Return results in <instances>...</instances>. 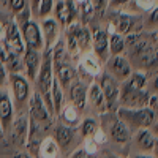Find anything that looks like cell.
<instances>
[{
  "label": "cell",
  "mask_w": 158,
  "mask_h": 158,
  "mask_svg": "<svg viewBox=\"0 0 158 158\" xmlns=\"http://www.w3.org/2000/svg\"><path fill=\"white\" fill-rule=\"evenodd\" d=\"M38 79V92L43 97L46 106L51 114H54L52 108V81H54V68H52V51L46 49L43 62L40 65V71L36 74Z\"/></svg>",
  "instance_id": "6da1fadb"
},
{
  "label": "cell",
  "mask_w": 158,
  "mask_h": 158,
  "mask_svg": "<svg viewBox=\"0 0 158 158\" xmlns=\"http://www.w3.org/2000/svg\"><path fill=\"white\" fill-rule=\"evenodd\" d=\"M118 118L130 127L149 128L155 120V111L152 108H138V109L120 108L118 109Z\"/></svg>",
  "instance_id": "7a4b0ae2"
},
{
  "label": "cell",
  "mask_w": 158,
  "mask_h": 158,
  "mask_svg": "<svg viewBox=\"0 0 158 158\" xmlns=\"http://www.w3.org/2000/svg\"><path fill=\"white\" fill-rule=\"evenodd\" d=\"M67 27V51L70 54L76 51H85L92 43V35L89 29L79 22H71Z\"/></svg>",
  "instance_id": "3957f363"
},
{
  "label": "cell",
  "mask_w": 158,
  "mask_h": 158,
  "mask_svg": "<svg viewBox=\"0 0 158 158\" xmlns=\"http://www.w3.org/2000/svg\"><path fill=\"white\" fill-rule=\"evenodd\" d=\"M131 46V56H135L139 65L146 70H153L158 67V48L153 44H149L138 38Z\"/></svg>",
  "instance_id": "277c9868"
},
{
  "label": "cell",
  "mask_w": 158,
  "mask_h": 158,
  "mask_svg": "<svg viewBox=\"0 0 158 158\" xmlns=\"http://www.w3.org/2000/svg\"><path fill=\"white\" fill-rule=\"evenodd\" d=\"M150 94L144 90H135L130 89L125 84L122 85V92L118 94L122 108H130V109H138V108H149L150 104Z\"/></svg>",
  "instance_id": "5b68a950"
},
{
  "label": "cell",
  "mask_w": 158,
  "mask_h": 158,
  "mask_svg": "<svg viewBox=\"0 0 158 158\" xmlns=\"http://www.w3.org/2000/svg\"><path fill=\"white\" fill-rule=\"evenodd\" d=\"M21 33L24 38V43L25 48H30V49H43L44 44V40H43V32L41 27L32 19H27L25 22L21 24Z\"/></svg>",
  "instance_id": "8992f818"
},
{
  "label": "cell",
  "mask_w": 158,
  "mask_h": 158,
  "mask_svg": "<svg viewBox=\"0 0 158 158\" xmlns=\"http://www.w3.org/2000/svg\"><path fill=\"white\" fill-rule=\"evenodd\" d=\"M5 44L10 51H13L18 56H24L25 52V43L22 33L19 30V25L16 24V21H10L8 25L5 27Z\"/></svg>",
  "instance_id": "52a82bcc"
},
{
  "label": "cell",
  "mask_w": 158,
  "mask_h": 158,
  "mask_svg": "<svg viewBox=\"0 0 158 158\" xmlns=\"http://www.w3.org/2000/svg\"><path fill=\"white\" fill-rule=\"evenodd\" d=\"M56 19L62 25H70L74 22V19L79 15V6L76 3V0H60L56 5Z\"/></svg>",
  "instance_id": "ba28073f"
},
{
  "label": "cell",
  "mask_w": 158,
  "mask_h": 158,
  "mask_svg": "<svg viewBox=\"0 0 158 158\" xmlns=\"http://www.w3.org/2000/svg\"><path fill=\"white\" fill-rule=\"evenodd\" d=\"M51 112L46 106V103L43 97L40 95V92H35L30 98V118H33V122L36 123H48L51 120Z\"/></svg>",
  "instance_id": "9c48e42d"
},
{
  "label": "cell",
  "mask_w": 158,
  "mask_h": 158,
  "mask_svg": "<svg viewBox=\"0 0 158 158\" xmlns=\"http://www.w3.org/2000/svg\"><path fill=\"white\" fill-rule=\"evenodd\" d=\"M10 82H11V90L13 95H15V100L18 104H24L29 98L30 94V85L27 77H24L21 73H11L10 74Z\"/></svg>",
  "instance_id": "30bf717a"
},
{
  "label": "cell",
  "mask_w": 158,
  "mask_h": 158,
  "mask_svg": "<svg viewBox=\"0 0 158 158\" xmlns=\"http://www.w3.org/2000/svg\"><path fill=\"white\" fill-rule=\"evenodd\" d=\"M100 87H101V92H103L104 98H106L108 106L118 98V94H120V87H118L117 79H115L111 73H103V74H101Z\"/></svg>",
  "instance_id": "8fae6325"
},
{
  "label": "cell",
  "mask_w": 158,
  "mask_h": 158,
  "mask_svg": "<svg viewBox=\"0 0 158 158\" xmlns=\"http://www.w3.org/2000/svg\"><path fill=\"white\" fill-rule=\"evenodd\" d=\"M13 101L8 95V90L0 87V123L3 131L10 130L13 123Z\"/></svg>",
  "instance_id": "7c38bea8"
},
{
  "label": "cell",
  "mask_w": 158,
  "mask_h": 158,
  "mask_svg": "<svg viewBox=\"0 0 158 158\" xmlns=\"http://www.w3.org/2000/svg\"><path fill=\"white\" fill-rule=\"evenodd\" d=\"M92 48H94V52L95 56L100 59V60H104L108 57V32L103 30L100 27H95L92 30Z\"/></svg>",
  "instance_id": "4fadbf2b"
},
{
  "label": "cell",
  "mask_w": 158,
  "mask_h": 158,
  "mask_svg": "<svg viewBox=\"0 0 158 158\" xmlns=\"http://www.w3.org/2000/svg\"><path fill=\"white\" fill-rule=\"evenodd\" d=\"M135 18L127 13H120L109 22V32L108 33H118V35H127L133 30Z\"/></svg>",
  "instance_id": "5bb4252c"
},
{
  "label": "cell",
  "mask_w": 158,
  "mask_h": 158,
  "mask_svg": "<svg viewBox=\"0 0 158 158\" xmlns=\"http://www.w3.org/2000/svg\"><path fill=\"white\" fill-rule=\"evenodd\" d=\"M109 70H111V74L117 79V81L128 79V76L133 73L130 62L125 57H122V56H114L109 60Z\"/></svg>",
  "instance_id": "9a60e30c"
},
{
  "label": "cell",
  "mask_w": 158,
  "mask_h": 158,
  "mask_svg": "<svg viewBox=\"0 0 158 158\" xmlns=\"http://www.w3.org/2000/svg\"><path fill=\"white\" fill-rule=\"evenodd\" d=\"M41 32L44 33V41H46V49H51L57 41H59V33H60V24L56 19L44 18Z\"/></svg>",
  "instance_id": "2e32d148"
},
{
  "label": "cell",
  "mask_w": 158,
  "mask_h": 158,
  "mask_svg": "<svg viewBox=\"0 0 158 158\" xmlns=\"http://www.w3.org/2000/svg\"><path fill=\"white\" fill-rule=\"evenodd\" d=\"M40 65H41V56L36 49H30V48H25L24 52V67L27 70V77L33 79L36 77L38 71H40Z\"/></svg>",
  "instance_id": "e0dca14e"
},
{
  "label": "cell",
  "mask_w": 158,
  "mask_h": 158,
  "mask_svg": "<svg viewBox=\"0 0 158 158\" xmlns=\"http://www.w3.org/2000/svg\"><path fill=\"white\" fill-rule=\"evenodd\" d=\"M70 100L79 111L85 109L87 104V87L81 81H73L70 87Z\"/></svg>",
  "instance_id": "ac0fdd59"
},
{
  "label": "cell",
  "mask_w": 158,
  "mask_h": 158,
  "mask_svg": "<svg viewBox=\"0 0 158 158\" xmlns=\"http://www.w3.org/2000/svg\"><path fill=\"white\" fill-rule=\"evenodd\" d=\"M87 101L94 106L97 111L100 112H104L108 108V103H106V98H104L103 92H101V87L100 84H90V87L87 89Z\"/></svg>",
  "instance_id": "d6986e66"
},
{
  "label": "cell",
  "mask_w": 158,
  "mask_h": 158,
  "mask_svg": "<svg viewBox=\"0 0 158 158\" xmlns=\"http://www.w3.org/2000/svg\"><path fill=\"white\" fill-rule=\"evenodd\" d=\"M79 68H81L85 74L92 76H98L101 73V65H100V59L95 56V52H87L82 56L81 62H79Z\"/></svg>",
  "instance_id": "ffe728a7"
},
{
  "label": "cell",
  "mask_w": 158,
  "mask_h": 158,
  "mask_svg": "<svg viewBox=\"0 0 158 158\" xmlns=\"http://www.w3.org/2000/svg\"><path fill=\"white\" fill-rule=\"evenodd\" d=\"M111 138L112 141H115L117 144H125V142H130L131 141V131H130V127L123 122V120H115L111 127Z\"/></svg>",
  "instance_id": "44dd1931"
},
{
  "label": "cell",
  "mask_w": 158,
  "mask_h": 158,
  "mask_svg": "<svg viewBox=\"0 0 158 158\" xmlns=\"http://www.w3.org/2000/svg\"><path fill=\"white\" fill-rule=\"evenodd\" d=\"M59 115L62 117L63 123L71 127V128L79 125V120H81V111H79L73 103H67L65 106H62Z\"/></svg>",
  "instance_id": "7402d4cb"
},
{
  "label": "cell",
  "mask_w": 158,
  "mask_h": 158,
  "mask_svg": "<svg viewBox=\"0 0 158 158\" xmlns=\"http://www.w3.org/2000/svg\"><path fill=\"white\" fill-rule=\"evenodd\" d=\"M11 130V139L16 146H21V144L25 142V136H27V131H29V122L25 120L24 117L18 118V122L11 123L10 127Z\"/></svg>",
  "instance_id": "603a6c76"
},
{
  "label": "cell",
  "mask_w": 158,
  "mask_h": 158,
  "mask_svg": "<svg viewBox=\"0 0 158 158\" xmlns=\"http://www.w3.org/2000/svg\"><path fill=\"white\" fill-rule=\"evenodd\" d=\"M38 155L40 158H57L59 156V144L54 136H48L40 142Z\"/></svg>",
  "instance_id": "cb8c5ba5"
},
{
  "label": "cell",
  "mask_w": 158,
  "mask_h": 158,
  "mask_svg": "<svg viewBox=\"0 0 158 158\" xmlns=\"http://www.w3.org/2000/svg\"><path fill=\"white\" fill-rule=\"evenodd\" d=\"M155 141H156L155 136L147 128H139V131L136 133V144H138V147L144 152H150L153 149Z\"/></svg>",
  "instance_id": "d4e9b609"
},
{
  "label": "cell",
  "mask_w": 158,
  "mask_h": 158,
  "mask_svg": "<svg viewBox=\"0 0 158 158\" xmlns=\"http://www.w3.org/2000/svg\"><path fill=\"white\" fill-rule=\"evenodd\" d=\"M54 133H56V141L59 144V147H68L71 141H73V136H74V131L71 127L68 125H59L56 130H54Z\"/></svg>",
  "instance_id": "484cf974"
},
{
  "label": "cell",
  "mask_w": 158,
  "mask_h": 158,
  "mask_svg": "<svg viewBox=\"0 0 158 158\" xmlns=\"http://www.w3.org/2000/svg\"><path fill=\"white\" fill-rule=\"evenodd\" d=\"M125 38L118 33H108V48L111 56H120L125 51Z\"/></svg>",
  "instance_id": "4316f807"
},
{
  "label": "cell",
  "mask_w": 158,
  "mask_h": 158,
  "mask_svg": "<svg viewBox=\"0 0 158 158\" xmlns=\"http://www.w3.org/2000/svg\"><path fill=\"white\" fill-rule=\"evenodd\" d=\"M125 85L130 87V89H135V90H144L146 85H147V77H146V74L141 73V71L131 73L128 76V81L125 82Z\"/></svg>",
  "instance_id": "83f0119b"
},
{
  "label": "cell",
  "mask_w": 158,
  "mask_h": 158,
  "mask_svg": "<svg viewBox=\"0 0 158 158\" xmlns=\"http://www.w3.org/2000/svg\"><path fill=\"white\" fill-rule=\"evenodd\" d=\"M21 56H18V54H15L13 51H10L8 49V56H6V60H5V68L10 71V73H21V70H22V62H21V59H19Z\"/></svg>",
  "instance_id": "f1b7e54d"
},
{
  "label": "cell",
  "mask_w": 158,
  "mask_h": 158,
  "mask_svg": "<svg viewBox=\"0 0 158 158\" xmlns=\"http://www.w3.org/2000/svg\"><path fill=\"white\" fill-rule=\"evenodd\" d=\"M81 130H82V136H84V138H90V136H94V135L97 133L98 123H97L95 118H90V117H89V118H85V120L82 122Z\"/></svg>",
  "instance_id": "f546056e"
},
{
  "label": "cell",
  "mask_w": 158,
  "mask_h": 158,
  "mask_svg": "<svg viewBox=\"0 0 158 158\" xmlns=\"http://www.w3.org/2000/svg\"><path fill=\"white\" fill-rule=\"evenodd\" d=\"M52 10H54V0H41L40 5H38L36 13H38V16L41 19H44V18H48L51 15Z\"/></svg>",
  "instance_id": "4dcf8cb0"
},
{
  "label": "cell",
  "mask_w": 158,
  "mask_h": 158,
  "mask_svg": "<svg viewBox=\"0 0 158 158\" xmlns=\"http://www.w3.org/2000/svg\"><path fill=\"white\" fill-rule=\"evenodd\" d=\"M8 2H10L11 11L16 13V15H19L21 11H24L27 8V0H8Z\"/></svg>",
  "instance_id": "1f68e13d"
},
{
  "label": "cell",
  "mask_w": 158,
  "mask_h": 158,
  "mask_svg": "<svg viewBox=\"0 0 158 158\" xmlns=\"http://www.w3.org/2000/svg\"><path fill=\"white\" fill-rule=\"evenodd\" d=\"M90 3L94 6V11L97 15H103L106 6H108V0H90Z\"/></svg>",
  "instance_id": "d6a6232c"
},
{
  "label": "cell",
  "mask_w": 158,
  "mask_h": 158,
  "mask_svg": "<svg viewBox=\"0 0 158 158\" xmlns=\"http://www.w3.org/2000/svg\"><path fill=\"white\" fill-rule=\"evenodd\" d=\"M149 25H153V27H156L158 25V5H155L150 11L149 15Z\"/></svg>",
  "instance_id": "836d02e7"
},
{
  "label": "cell",
  "mask_w": 158,
  "mask_h": 158,
  "mask_svg": "<svg viewBox=\"0 0 158 158\" xmlns=\"http://www.w3.org/2000/svg\"><path fill=\"white\" fill-rule=\"evenodd\" d=\"M136 3L144 10H152L156 5V0H136Z\"/></svg>",
  "instance_id": "e575fe53"
},
{
  "label": "cell",
  "mask_w": 158,
  "mask_h": 158,
  "mask_svg": "<svg viewBox=\"0 0 158 158\" xmlns=\"http://www.w3.org/2000/svg\"><path fill=\"white\" fill-rule=\"evenodd\" d=\"M71 158H92V153H89L85 149H79L71 155Z\"/></svg>",
  "instance_id": "d590c367"
},
{
  "label": "cell",
  "mask_w": 158,
  "mask_h": 158,
  "mask_svg": "<svg viewBox=\"0 0 158 158\" xmlns=\"http://www.w3.org/2000/svg\"><path fill=\"white\" fill-rule=\"evenodd\" d=\"M5 81H6V70H5V65L0 60V87L5 85Z\"/></svg>",
  "instance_id": "8d00e7d4"
},
{
  "label": "cell",
  "mask_w": 158,
  "mask_h": 158,
  "mask_svg": "<svg viewBox=\"0 0 158 158\" xmlns=\"http://www.w3.org/2000/svg\"><path fill=\"white\" fill-rule=\"evenodd\" d=\"M130 0H109V6H112V8H115V6H122V5H125V3H128Z\"/></svg>",
  "instance_id": "74e56055"
},
{
  "label": "cell",
  "mask_w": 158,
  "mask_h": 158,
  "mask_svg": "<svg viewBox=\"0 0 158 158\" xmlns=\"http://www.w3.org/2000/svg\"><path fill=\"white\" fill-rule=\"evenodd\" d=\"M149 38H150V41H152V44H153L155 48H158V30L152 32V33L149 35Z\"/></svg>",
  "instance_id": "f35d334b"
},
{
  "label": "cell",
  "mask_w": 158,
  "mask_h": 158,
  "mask_svg": "<svg viewBox=\"0 0 158 158\" xmlns=\"http://www.w3.org/2000/svg\"><path fill=\"white\" fill-rule=\"evenodd\" d=\"M5 40V24L0 22V43Z\"/></svg>",
  "instance_id": "ab89813d"
},
{
  "label": "cell",
  "mask_w": 158,
  "mask_h": 158,
  "mask_svg": "<svg viewBox=\"0 0 158 158\" xmlns=\"http://www.w3.org/2000/svg\"><path fill=\"white\" fill-rule=\"evenodd\" d=\"M13 158H33L30 153H25V152H19V153H16Z\"/></svg>",
  "instance_id": "60d3db41"
},
{
  "label": "cell",
  "mask_w": 158,
  "mask_h": 158,
  "mask_svg": "<svg viewBox=\"0 0 158 158\" xmlns=\"http://www.w3.org/2000/svg\"><path fill=\"white\" fill-rule=\"evenodd\" d=\"M158 108V97H152L150 98V104H149V108Z\"/></svg>",
  "instance_id": "b9f144b4"
},
{
  "label": "cell",
  "mask_w": 158,
  "mask_h": 158,
  "mask_svg": "<svg viewBox=\"0 0 158 158\" xmlns=\"http://www.w3.org/2000/svg\"><path fill=\"white\" fill-rule=\"evenodd\" d=\"M152 87H153V90L155 92H158V74L153 77V82H152Z\"/></svg>",
  "instance_id": "7bdbcfd3"
},
{
  "label": "cell",
  "mask_w": 158,
  "mask_h": 158,
  "mask_svg": "<svg viewBox=\"0 0 158 158\" xmlns=\"http://www.w3.org/2000/svg\"><path fill=\"white\" fill-rule=\"evenodd\" d=\"M152 150H153V153H155V156L158 158V139L155 141V144H153V149H152Z\"/></svg>",
  "instance_id": "ee69618b"
},
{
  "label": "cell",
  "mask_w": 158,
  "mask_h": 158,
  "mask_svg": "<svg viewBox=\"0 0 158 158\" xmlns=\"http://www.w3.org/2000/svg\"><path fill=\"white\" fill-rule=\"evenodd\" d=\"M40 2H41V0H32V8H33V10H38Z\"/></svg>",
  "instance_id": "f6af8a7d"
},
{
  "label": "cell",
  "mask_w": 158,
  "mask_h": 158,
  "mask_svg": "<svg viewBox=\"0 0 158 158\" xmlns=\"http://www.w3.org/2000/svg\"><path fill=\"white\" fill-rule=\"evenodd\" d=\"M135 158H156V156H152V155H147V153H142V155H136Z\"/></svg>",
  "instance_id": "bcb514c9"
},
{
  "label": "cell",
  "mask_w": 158,
  "mask_h": 158,
  "mask_svg": "<svg viewBox=\"0 0 158 158\" xmlns=\"http://www.w3.org/2000/svg\"><path fill=\"white\" fill-rule=\"evenodd\" d=\"M3 135V128H2V123H0V136Z\"/></svg>",
  "instance_id": "7dc6e473"
},
{
  "label": "cell",
  "mask_w": 158,
  "mask_h": 158,
  "mask_svg": "<svg viewBox=\"0 0 158 158\" xmlns=\"http://www.w3.org/2000/svg\"><path fill=\"white\" fill-rule=\"evenodd\" d=\"M106 158H118V156H115V155H109V156H106Z\"/></svg>",
  "instance_id": "c3c4849f"
},
{
  "label": "cell",
  "mask_w": 158,
  "mask_h": 158,
  "mask_svg": "<svg viewBox=\"0 0 158 158\" xmlns=\"http://www.w3.org/2000/svg\"><path fill=\"white\" fill-rule=\"evenodd\" d=\"M155 133H156V136H158V125H156V128H155Z\"/></svg>",
  "instance_id": "681fc988"
}]
</instances>
